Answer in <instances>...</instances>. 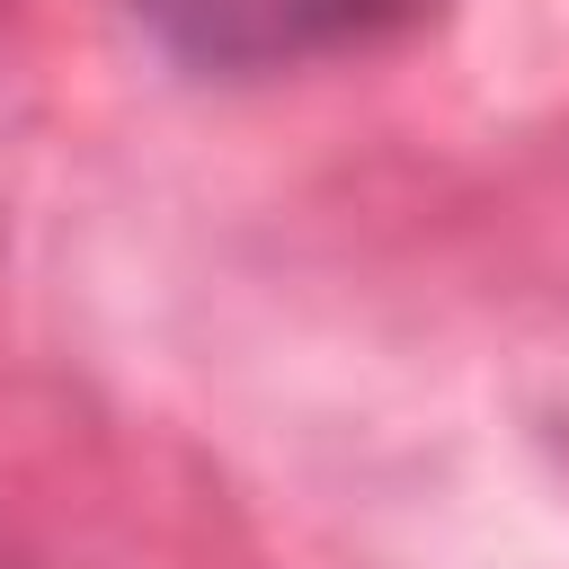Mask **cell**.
Here are the masks:
<instances>
[{"label": "cell", "instance_id": "1", "mask_svg": "<svg viewBox=\"0 0 569 569\" xmlns=\"http://www.w3.org/2000/svg\"><path fill=\"white\" fill-rule=\"evenodd\" d=\"M133 18L151 27V44L187 71H276L302 53H338L365 44L400 18H418V0H133Z\"/></svg>", "mask_w": 569, "mask_h": 569}]
</instances>
